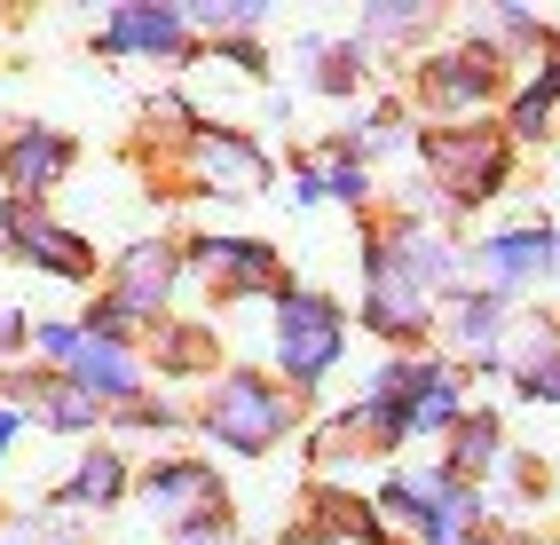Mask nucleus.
Returning a JSON list of instances; mask_svg holds the SVG:
<instances>
[{
	"instance_id": "obj_21",
	"label": "nucleus",
	"mask_w": 560,
	"mask_h": 545,
	"mask_svg": "<svg viewBox=\"0 0 560 545\" xmlns=\"http://www.w3.org/2000/svg\"><path fill=\"white\" fill-rule=\"evenodd\" d=\"M151 356H159V372H174V380H221L230 363H221V340H213V324H159L151 333Z\"/></svg>"
},
{
	"instance_id": "obj_19",
	"label": "nucleus",
	"mask_w": 560,
	"mask_h": 545,
	"mask_svg": "<svg viewBox=\"0 0 560 545\" xmlns=\"http://www.w3.org/2000/svg\"><path fill=\"white\" fill-rule=\"evenodd\" d=\"M127 490H135V466H127V451L88 443V451H80V466L63 475L56 506H71V514H103V506H119Z\"/></svg>"
},
{
	"instance_id": "obj_7",
	"label": "nucleus",
	"mask_w": 560,
	"mask_h": 545,
	"mask_svg": "<svg viewBox=\"0 0 560 545\" xmlns=\"http://www.w3.org/2000/svg\"><path fill=\"white\" fill-rule=\"evenodd\" d=\"M410 95L434 112V127H466V119L490 112V103H505V63L481 40L434 48V56H419V71H410Z\"/></svg>"
},
{
	"instance_id": "obj_13",
	"label": "nucleus",
	"mask_w": 560,
	"mask_h": 545,
	"mask_svg": "<svg viewBox=\"0 0 560 545\" xmlns=\"http://www.w3.org/2000/svg\"><path fill=\"white\" fill-rule=\"evenodd\" d=\"M182 245H166V237H142V245H127L119 262H110V309L127 316V333H142V324H159L166 309H174V293H182Z\"/></svg>"
},
{
	"instance_id": "obj_2",
	"label": "nucleus",
	"mask_w": 560,
	"mask_h": 545,
	"mask_svg": "<svg viewBox=\"0 0 560 545\" xmlns=\"http://www.w3.org/2000/svg\"><path fill=\"white\" fill-rule=\"evenodd\" d=\"M371 514H380V530H395L410 545H474L481 522H490V490L458 483L451 466H395L371 490Z\"/></svg>"
},
{
	"instance_id": "obj_14",
	"label": "nucleus",
	"mask_w": 560,
	"mask_h": 545,
	"mask_svg": "<svg viewBox=\"0 0 560 545\" xmlns=\"http://www.w3.org/2000/svg\"><path fill=\"white\" fill-rule=\"evenodd\" d=\"M0 237H9L32 269H48L63 285H95V245L80 230H63L48 222V206H32V198H0Z\"/></svg>"
},
{
	"instance_id": "obj_28",
	"label": "nucleus",
	"mask_w": 560,
	"mask_h": 545,
	"mask_svg": "<svg viewBox=\"0 0 560 545\" xmlns=\"http://www.w3.org/2000/svg\"><path fill=\"white\" fill-rule=\"evenodd\" d=\"M277 198H284V206H301V213H308V206H324V190H316V166L301 159V166H292V182H284Z\"/></svg>"
},
{
	"instance_id": "obj_11",
	"label": "nucleus",
	"mask_w": 560,
	"mask_h": 545,
	"mask_svg": "<svg viewBox=\"0 0 560 545\" xmlns=\"http://www.w3.org/2000/svg\"><path fill=\"white\" fill-rule=\"evenodd\" d=\"M434 340H442V363L451 372H498L505 363V340H513V301L481 293V285H458L434 316Z\"/></svg>"
},
{
	"instance_id": "obj_4",
	"label": "nucleus",
	"mask_w": 560,
	"mask_h": 545,
	"mask_svg": "<svg viewBox=\"0 0 560 545\" xmlns=\"http://www.w3.org/2000/svg\"><path fill=\"white\" fill-rule=\"evenodd\" d=\"M269 363H277V387H292L308 404V395L348 363V309L316 293V285H284L269 301Z\"/></svg>"
},
{
	"instance_id": "obj_27",
	"label": "nucleus",
	"mask_w": 560,
	"mask_h": 545,
	"mask_svg": "<svg viewBox=\"0 0 560 545\" xmlns=\"http://www.w3.org/2000/svg\"><path fill=\"white\" fill-rule=\"evenodd\" d=\"M110 427H182V404H159V395H142V404H127V411H110Z\"/></svg>"
},
{
	"instance_id": "obj_3",
	"label": "nucleus",
	"mask_w": 560,
	"mask_h": 545,
	"mask_svg": "<svg viewBox=\"0 0 560 545\" xmlns=\"http://www.w3.org/2000/svg\"><path fill=\"white\" fill-rule=\"evenodd\" d=\"M190 427L206 434L213 451H237V459H260L277 451L292 427H301V395L277 387V372H245V363H230L221 380H206Z\"/></svg>"
},
{
	"instance_id": "obj_32",
	"label": "nucleus",
	"mask_w": 560,
	"mask_h": 545,
	"mask_svg": "<svg viewBox=\"0 0 560 545\" xmlns=\"http://www.w3.org/2000/svg\"><path fill=\"white\" fill-rule=\"evenodd\" d=\"M474 545H513V537H490V530H481V537H474Z\"/></svg>"
},
{
	"instance_id": "obj_22",
	"label": "nucleus",
	"mask_w": 560,
	"mask_h": 545,
	"mask_svg": "<svg viewBox=\"0 0 560 545\" xmlns=\"http://www.w3.org/2000/svg\"><path fill=\"white\" fill-rule=\"evenodd\" d=\"M16 387L32 395V411H40L56 434H95V427L110 419V411H103V404H88V395L71 387V380H16Z\"/></svg>"
},
{
	"instance_id": "obj_18",
	"label": "nucleus",
	"mask_w": 560,
	"mask_h": 545,
	"mask_svg": "<svg viewBox=\"0 0 560 545\" xmlns=\"http://www.w3.org/2000/svg\"><path fill=\"white\" fill-rule=\"evenodd\" d=\"M498 135L513 142V151H529V142H552V135H560V56H545V63L529 71V80H521V88L505 95Z\"/></svg>"
},
{
	"instance_id": "obj_29",
	"label": "nucleus",
	"mask_w": 560,
	"mask_h": 545,
	"mask_svg": "<svg viewBox=\"0 0 560 545\" xmlns=\"http://www.w3.org/2000/svg\"><path fill=\"white\" fill-rule=\"evenodd\" d=\"M24 340H32V324H24L16 309H0V356H16Z\"/></svg>"
},
{
	"instance_id": "obj_17",
	"label": "nucleus",
	"mask_w": 560,
	"mask_h": 545,
	"mask_svg": "<svg viewBox=\"0 0 560 545\" xmlns=\"http://www.w3.org/2000/svg\"><path fill=\"white\" fill-rule=\"evenodd\" d=\"M498 372L513 380L521 404H552L560 411V324L552 316H513V340Z\"/></svg>"
},
{
	"instance_id": "obj_31",
	"label": "nucleus",
	"mask_w": 560,
	"mask_h": 545,
	"mask_svg": "<svg viewBox=\"0 0 560 545\" xmlns=\"http://www.w3.org/2000/svg\"><path fill=\"white\" fill-rule=\"evenodd\" d=\"M174 545H237L230 522H213V530H174Z\"/></svg>"
},
{
	"instance_id": "obj_12",
	"label": "nucleus",
	"mask_w": 560,
	"mask_h": 545,
	"mask_svg": "<svg viewBox=\"0 0 560 545\" xmlns=\"http://www.w3.org/2000/svg\"><path fill=\"white\" fill-rule=\"evenodd\" d=\"M182 269L206 277L221 301H277L284 293V253L269 237H198V245H182Z\"/></svg>"
},
{
	"instance_id": "obj_23",
	"label": "nucleus",
	"mask_w": 560,
	"mask_h": 545,
	"mask_svg": "<svg viewBox=\"0 0 560 545\" xmlns=\"http://www.w3.org/2000/svg\"><path fill=\"white\" fill-rule=\"evenodd\" d=\"M308 166H316V190H324V206L371 213V166H363L355 151H324V159H308Z\"/></svg>"
},
{
	"instance_id": "obj_16",
	"label": "nucleus",
	"mask_w": 560,
	"mask_h": 545,
	"mask_svg": "<svg viewBox=\"0 0 560 545\" xmlns=\"http://www.w3.org/2000/svg\"><path fill=\"white\" fill-rule=\"evenodd\" d=\"M71 135L63 127H16L9 142H0V182H9V198H32V206H48V190L71 174Z\"/></svg>"
},
{
	"instance_id": "obj_8",
	"label": "nucleus",
	"mask_w": 560,
	"mask_h": 545,
	"mask_svg": "<svg viewBox=\"0 0 560 545\" xmlns=\"http://www.w3.org/2000/svg\"><path fill=\"white\" fill-rule=\"evenodd\" d=\"M182 174L198 182V198H269L277 182V159L260 151V142L245 127H221V119H198L190 135H182Z\"/></svg>"
},
{
	"instance_id": "obj_20",
	"label": "nucleus",
	"mask_w": 560,
	"mask_h": 545,
	"mask_svg": "<svg viewBox=\"0 0 560 545\" xmlns=\"http://www.w3.org/2000/svg\"><path fill=\"white\" fill-rule=\"evenodd\" d=\"M442 466H451L458 483L481 490V483L505 466V419H498V411H466V419L451 427V459H442Z\"/></svg>"
},
{
	"instance_id": "obj_10",
	"label": "nucleus",
	"mask_w": 560,
	"mask_h": 545,
	"mask_svg": "<svg viewBox=\"0 0 560 545\" xmlns=\"http://www.w3.org/2000/svg\"><path fill=\"white\" fill-rule=\"evenodd\" d=\"M142 506L166 522V530H213V522H230V483H221V466L206 459H151L135 475Z\"/></svg>"
},
{
	"instance_id": "obj_5",
	"label": "nucleus",
	"mask_w": 560,
	"mask_h": 545,
	"mask_svg": "<svg viewBox=\"0 0 560 545\" xmlns=\"http://www.w3.org/2000/svg\"><path fill=\"white\" fill-rule=\"evenodd\" d=\"M32 348L56 363V380H71L103 411H127V404L151 395V363H142L135 340H103V333H88V324L48 316V324H32Z\"/></svg>"
},
{
	"instance_id": "obj_25",
	"label": "nucleus",
	"mask_w": 560,
	"mask_h": 545,
	"mask_svg": "<svg viewBox=\"0 0 560 545\" xmlns=\"http://www.w3.org/2000/svg\"><path fill=\"white\" fill-rule=\"evenodd\" d=\"M363 63H371L363 40H324V56H316V88H324V95H355V88H363Z\"/></svg>"
},
{
	"instance_id": "obj_6",
	"label": "nucleus",
	"mask_w": 560,
	"mask_h": 545,
	"mask_svg": "<svg viewBox=\"0 0 560 545\" xmlns=\"http://www.w3.org/2000/svg\"><path fill=\"white\" fill-rule=\"evenodd\" d=\"M410 151H419L427 182L442 190V206L466 213V206H490L505 182H513V142L490 127V119H466V127H427L410 135Z\"/></svg>"
},
{
	"instance_id": "obj_9",
	"label": "nucleus",
	"mask_w": 560,
	"mask_h": 545,
	"mask_svg": "<svg viewBox=\"0 0 560 545\" xmlns=\"http://www.w3.org/2000/svg\"><path fill=\"white\" fill-rule=\"evenodd\" d=\"M466 269H474L481 293H498V301L537 293V285L560 277V230L552 222H505V230H490L466 253Z\"/></svg>"
},
{
	"instance_id": "obj_30",
	"label": "nucleus",
	"mask_w": 560,
	"mask_h": 545,
	"mask_svg": "<svg viewBox=\"0 0 560 545\" xmlns=\"http://www.w3.org/2000/svg\"><path fill=\"white\" fill-rule=\"evenodd\" d=\"M16 434H24V404H0V466H9V451H16Z\"/></svg>"
},
{
	"instance_id": "obj_15",
	"label": "nucleus",
	"mask_w": 560,
	"mask_h": 545,
	"mask_svg": "<svg viewBox=\"0 0 560 545\" xmlns=\"http://www.w3.org/2000/svg\"><path fill=\"white\" fill-rule=\"evenodd\" d=\"M95 48L103 56H142V63H190L198 56L190 24H182V9H166V0H127V9H110Z\"/></svg>"
},
{
	"instance_id": "obj_24",
	"label": "nucleus",
	"mask_w": 560,
	"mask_h": 545,
	"mask_svg": "<svg viewBox=\"0 0 560 545\" xmlns=\"http://www.w3.org/2000/svg\"><path fill=\"white\" fill-rule=\"evenodd\" d=\"M182 24H190V40L198 32H260L269 24V0H190V9H182Z\"/></svg>"
},
{
	"instance_id": "obj_26",
	"label": "nucleus",
	"mask_w": 560,
	"mask_h": 545,
	"mask_svg": "<svg viewBox=\"0 0 560 545\" xmlns=\"http://www.w3.org/2000/svg\"><path fill=\"white\" fill-rule=\"evenodd\" d=\"M427 24H434V9H402V0H387V9H363V48H371V40H419Z\"/></svg>"
},
{
	"instance_id": "obj_1",
	"label": "nucleus",
	"mask_w": 560,
	"mask_h": 545,
	"mask_svg": "<svg viewBox=\"0 0 560 545\" xmlns=\"http://www.w3.org/2000/svg\"><path fill=\"white\" fill-rule=\"evenodd\" d=\"M466 253L427 230V213H387L363 230V333H380L395 356H419V340L434 333L442 301L458 293Z\"/></svg>"
}]
</instances>
